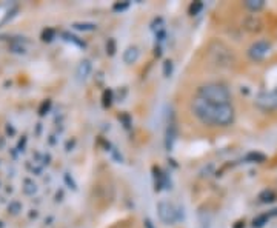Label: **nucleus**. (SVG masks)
Instances as JSON below:
<instances>
[{
  "instance_id": "1",
  "label": "nucleus",
  "mask_w": 277,
  "mask_h": 228,
  "mask_svg": "<svg viewBox=\"0 0 277 228\" xmlns=\"http://www.w3.org/2000/svg\"><path fill=\"white\" fill-rule=\"evenodd\" d=\"M190 108L199 121L211 127H229L236 117L232 105H216L199 96H196L191 101Z\"/></svg>"
},
{
  "instance_id": "2",
  "label": "nucleus",
  "mask_w": 277,
  "mask_h": 228,
  "mask_svg": "<svg viewBox=\"0 0 277 228\" xmlns=\"http://www.w3.org/2000/svg\"><path fill=\"white\" fill-rule=\"evenodd\" d=\"M197 96L216 105H231V93L224 83H205L197 90Z\"/></svg>"
},
{
  "instance_id": "3",
  "label": "nucleus",
  "mask_w": 277,
  "mask_h": 228,
  "mask_svg": "<svg viewBox=\"0 0 277 228\" xmlns=\"http://www.w3.org/2000/svg\"><path fill=\"white\" fill-rule=\"evenodd\" d=\"M208 54L211 62L219 68H229L232 63L236 62V57L232 51L222 42H213L208 48Z\"/></svg>"
},
{
  "instance_id": "4",
  "label": "nucleus",
  "mask_w": 277,
  "mask_h": 228,
  "mask_svg": "<svg viewBox=\"0 0 277 228\" xmlns=\"http://www.w3.org/2000/svg\"><path fill=\"white\" fill-rule=\"evenodd\" d=\"M256 105L265 111L277 110V90L273 91H260L256 97Z\"/></svg>"
},
{
  "instance_id": "5",
  "label": "nucleus",
  "mask_w": 277,
  "mask_h": 228,
  "mask_svg": "<svg viewBox=\"0 0 277 228\" xmlns=\"http://www.w3.org/2000/svg\"><path fill=\"white\" fill-rule=\"evenodd\" d=\"M157 214H159V219L166 225H174L177 222V211L174 208V205H171L166 201H162L157 203Z\"/></svg>"
},
{
  "instance_id": "6",
  "label": "nucleus",
  "mask_w": 277,
  "mask_h": 228,
  "mask_svg": "<svg viewBox=\"0 0 277 228\" xmlns=\"http://www.w3.org/2000/svg\"><path fill=\"white\" fill-rule=\"evenodd\" d=\"M271 51V43L268 40H257V42H254L252 45L250 47L248 50V56L252 59V60H263L265 57L268 56Z\"/></svg>"
},
{
  "instance_id": "7",
  "label": "nucleus",
  "mask_w": 277,
  "mask_h": 228,
  "mask_svg": "<svg viewBox=\"0 0 277 228\" xmlns=\"http://www.w3.org/2000/svg\"><path fill=\"white\" fill-rule=\"evenodd\" d=\"M91 70H93V65L90 60H82L79 68H77V79L80 82H85L88 79V76L91 74Z\"/></svg>"
},
{
  "instance_id": "8",
  "label": "nucleus",
  "mask_w": 277,
  "mask_h": 228,
  "mask_svg": "<svg viewBox=\"0 0 277 228\" xmlns=\"http://www.w3.org/2000/svg\"><path fill=\"white\" fill-rule=\"evenodd\" d=\"M139 56H140V52H139L137 47H128L124 51V62L126 65H132V63H136L139 60Z\"/></svg>"
},
{
  "instance_id": "9",
  "label": "nucleus",
  "mask_w": 277,
  "mask_h": 228,
  "mask_svg": "<svg viewBox=\"0 0 277 228\" xmlns=\"http://www.w3.org/2000/svg\"><path fill=\"white\" fill-rule=\"evenodd\" d=\"M174 140H176V124L171 122L168 125V129H166V140H165V147L168 151H171V148L174 145Z\"/></svg>"
},
{
  "instance_id": "10",
  "label": "nucleus",
  "mask_w": 277,
  "mask_h": 228,
  "mask_svg": "<svg viewBox=\"0 0 277 228\" xmlns=\"http://www.w3.org/2000/svg\"><path fill=\"white\" fill-rule=\"evenodd\" d=\"M245 6L251 11H259L265 6V2H262V0H248V2H245Z\"/></svg>"
},
{
  "instance_id": "11",
  "label": "nucleus",
  "mask_w": 277,
  "mask_h": 228,
  "mask_svg": "<svg viewBox=\"0 0 277 228\" xmlns=\"http://www.w3.org/2000/svg\"><path fill=\"white\" fill-rule=\"evenodd\" d=\"M268 219H270V216H268V214H262V216H259V218L254 219L252 227H254V228H260V227L265 225V222H267Z\"/></svg>"
},
{
  "instance_id": "12",
  "label": "nucleus",
  "mask_w": 277,
  "mask_h": 228,
  "mask_svg": "<svg viewBox=\"0 0 277 228\" xmlns=\"http://www.w3.org/2000/svg\"><path fill=\"white\" fill-rule=\"evenodd\" d=\"M274 193L271 191V190H267V191H263L262 194H260V201L262 202H273L274 201Z\"/></svg>"
},
{
  "instance_id": "13",
  "label": "nucleus",
  "mask_w": 277,
  "mask_h": 228,
  "mask_svg": "<svg viewBox=\"0 0 277 228\" xmlns=\"http://www.w3.org/2000/svg\"><path fill=\"white\" fill-rule=\"evenodd\" d=\"M203 8V3L202 2H194L191 6H190V14L191 16H197V13Z\"/></svg>"
},
{
  "instance_id": "14",
  "label": "nucleus",
  "mask_w": 277,
  "mask_h": 228,
  "mask_svg": "<svg viewBox=\"0 0 277 228\" xmlns=\"http://www.w3.org/2000/svg\"><path fill=\"white\" fill-rule=\"evenodd\" d=\"M173 73V62L171 60H166L165 65H163V74H165V77H170Z\"/></svg>"
},
{
  "instance_id": "15",
  "label": "nucleus",
  "mask_w": 277,
  "mask_h": 228,
  "mask_svg": "<svg viewBox=\"0 0 277 228\" xmlns=\"http://www.w3.org/2000/svg\"><path fill=\"white\" fill-rule=\"evenodd\" d=\"M114 51H116V42H114V39H109L108 43H106V52L109 54V56H113Z\"/></svg>"
},
{
  "instance_id": "16",
  "label": "nucleus",
  "mask_w": 277,
  "mask_h": 228,
  "mask_svg": "<svg viewBox=\"0 0 277 228\" xmlns=\"http://www.w3.org/2000/svg\"><path fill=\"white\" fill-rule=\"evenodd\" d=\"M74 26H76V28H79V29H88V31H93V29L97 28V26L93 25V24H91V25H86V24H85V25H83V24H76Z\"/></svg>"
},
{
  "instance_id": "17",
  "label": "nucleus",
  "mask_w": 277,
  "mask_h": 228,
  "mask_svg": "<svg viewBox=\"0 0 277 228\" xmlns=\"http://www.w3.org/2000/svg\"><path fill=\"white\" fill-rule=\"evenodd\" d=\"M248 159H252V160H265V156L263 154H259V153H251L250 156H248Z\"/></svg>"
},
{
  "instance_id": "18",
  "label": "nucleus",
  "mask_w": 277,
  "mask_h": 228,
  "mask_svg": "<svg viewBox=\"0 0 277 228\" xmlns=\"http://www.w3.org/2000/svg\"><path fill=\"white\" fill-rule=\"evenodd\" d=\"M103 103H105V106L111 105V91H105V94H103Z\"/></svg>"
},
{
  "instance_id": "19",
  "label": "nucleus",
  "mask_w": 277,
  "mask_h": 228,
  "mask_svg": "<svg viewBox=\"0 0 277 228\" xmlns=\"http://www.w3.org/2000/svg\"><path fill=\"white\" fill-rule=\"evenodd\" d=\"M128 6H129V3H128V2H126V3H122V5H120V3H117V5H114V9H116V11H119V9H120V11H124V9H126Z\"/></svg>"
}]
</instances>
